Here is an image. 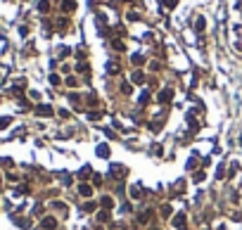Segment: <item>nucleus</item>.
Wrapping results in <instances>:
<instances>
[{"label":"nucleus","mask_w":242,"mask_h":230,"mask_svg":"<svg viewBox=\"0 0 242 230\" xmlns=\"http://www.w3.org/2000/svg\"><path fill=\"white\" fill-rule=\"evenodd\" d=\"M173 225L178 230H185V213H178V216L173 218Z\"/></svg>","instance_id":"f03ea898"},{"label":"nucleus","mask_w":242,"mask_h":230,"mask_svg":"<svg viewBox=\"0 0 242 230\" xmlns=\"http://www.w3.org/2000/svg\"><path fill=\"white\" fill-rule=\"evenodd\" d=\"M102 206H105V209H112V206H114L112 197H105V199H102Z\"/></svg>","instance_id":"423d86ee"},{"label":"nucleus","mask_w":242,"mask_h":230,"mask_svg":"<svg viewBox=\"0 0 242 230\" xmlns=\"http://www.w3.org/2000/svg\"><path fill=\"white\" fill-rule=\"evenodd\" d=\"M109 176H117V178H124L126 176V168L121 164H114V166L109 168Z\"/></svg>","instance_id":"f257e3e1"},{"label":"nucleus","mask_w":242,"mask_h":230,"mask_svg":"<svg viewBox=\"0 0 242 230\" xmlns=\"http://www.w3.org/2000/svg\"><path fill=\"white\" fill-rule=\"evenodd\" d=\"M43 228H55V221H52V218H45V221H43Z\"/></svg>","instance_id":"6e6552de"},{"label":"nucleus","mask_w":242,"mask_h":230,"mask_svg":"<svg viewBox=\"0 0 242 230\" xmlns=\"http://www.w3.org/2000/svg\"><path fill=\"white\" fill-rule=\"evenodd\" d=\"M98 154H100V157H107V154H109L107 145H100V147H98Z\"/></svg>","instance_id":"39448f33"},{"label":"nucleus","mask_w":242,"mask_h":230,"mask_svg":"<svg viewBox=\"0 0 242 230\" xmlns=\"http://www.w3.org/2000/svg\"><path fill=\"white\" fill-rule=\"evenodd\" d=\"M133 81H135V83H143V74H140V71H135V74H133Z\"/></svg>","instance_id":"0eeeda50"},{"label":"nucleus","mask_w":242,"mask_h":230,"mask_svg":"<svg viewBox=\"0 0 242 230\" xmlns=\"http://www.w3.org/2000/svg\"><path fill=\"white\" fill-rule=\"evenodd\" d=\"M164 5H166V7H173V5H176V0H164Z\"/></svg>","instance_id":"1a4fd4ad"},{"label":"nucleus","mask_w":242,"mask_h":230,"mask_svg":"<svg viewBox=\"0 0 242 230\" xmlns=\"http://www.w3.org/2000/svg\"><path fill=\"white\" fill-rule=\"evenodd\" d=\"M171 98H173V90H171V88H164L159 93V102H169Z\"/></svg>","instance_id":"7ed1b4c3"},{"label":"nucleus","mask_w":242,"mask_h":230,"mask_svg":"<svg viewBox=\"0 0 242 230\" xmlns=\"http://www.w3.org/2000/svg\"><path fill=\"white\" fill-rule=\"evenodd\" d=\"M81 195H83V197H90V195H93L90 185H81Z\"/></svg>","instance_id":"20e7f679"}]
</instances>
